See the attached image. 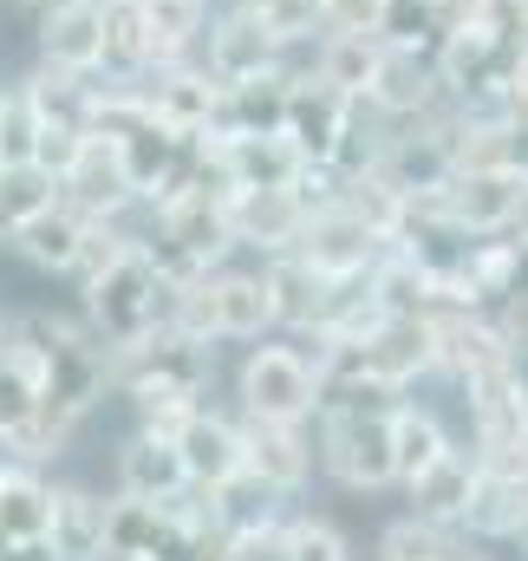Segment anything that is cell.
Returning <instances> with one entry per match:
<instances>
[{
  "label": "cell",
  "mask_w": 528,
  "mask_h": 561,
  "mask_svg": "<svg viewBox=\"0 0 528 561\" xmlns=\"http://www.w3.org/2000/svg\"><path fill=\"white\" fill-rule=\"evenodd\" d=\"M307 190L300 183H249L229 190V222H236V249L242 255H287L307 229Z\"/></svg>",
  "instance_id": "cell-11"
},
{
  "label": "cell",
  "mask_w": 528,
  "mask_h": 561,
  "mask_svg": "<svg viewBox=\"0 0 528 561\" xmlns=\"http://www.w3.org/2000/svg\"><path fill=\"white\" fill-rule=\"evenodd\" d=\"M294 249H300L313 268H326V275L346 280V275H366L392 242H386L359 209H346L340 196H326V203H313V209H307V229H300V242H294Z\"/></svg>",
  "instance_id": "cell-13"
},
{
  "label": "cell",
  "mask_w": 528,
  "mask_h": 561,
  "mask_svg": "<svg viewBox=\"0 0 528 561\" xmlns=\"http://www.w3.org/2000/svg\"><path fill=\"white\" fill-rule=\"evenodd\" d=\"M392 405L398 399H326L313 419V457L320 470L353 496H386L392 477Z\"/></svg>",
  "instance_id": "cell-2"
},
{
  "label": "cell",
  "mask_w": 528,
  "mask_h": 561,
  "mask_svg": "<svg viewBox=\"0 0 528 561\" xmlns=\"http://www.w3.org/2000/svg\"><path fill=\"white\" fill-rule=\"evenodd\" d=\"M176 450H183V477L190 490H222L229 477H242V412H222V405H196L190 419L176 424Z\"/></svg>",
  "instance_id": "cell-17"
},
{
  "label": "cell",
  "mask_w": 528,
  "mask_h": 561,
  "mask_svg": "<svg viewBox=\"0 0 528 561\" xmlns=\"http://www.w3.org/2000/svg\"><path fill=\"white\" fill-rule=\"evenodd\" d=\"M20 327L33 333L39 346V386H46V412L33 424V437L20 444L13 463H53L72 431L92 419L112 392V346L85 327V313H53V307H33L20 313Z\"/></svg>",
  "instance_id": "cell-1"
},
{
  "label": "cell",
  "mask_w": 528,
  "mask_h": 561,
  "mask_svg": "<svg viewBox=\"0 0 528 561\" xmlns=\"http://www.w3.org/2000/svg\"><path fill=\"white\" fill-rule=\"evenodd\" d=\"M105 496L79 490V483H53V529L46 542L59 549V561H105Z\"/></svg>",
  "instance_id": "cell-24"
},
{
  "label": "cell",
  "mask_w": 528,
  "mask_h": 561,
  "mask_svg": "<svg viewBox=\"0 0 528 561\" xmlns=\"http://www.w3.org/2000/svg\"><path fill=\"white\" fill-rule=\"evenodd\" d=\"M0 561H59V549H53L46 536H33V542H0Z\"/></svg>",
  "instance_id": "cell-38"
},
{
  "label": "cell",
  "mask_w": 528,
  "mask_h": 561,
  "mask_svg": "<svg viewBox=\"0 0 528 561\" xmlns=\"http://www.w3.org/2000/svg\"><path fill=\"white\" fill-rule=\"evenodd\" d=\"M457 561H490V556H470V549H463V556H457Z\"/></svg>",
  "instance_id": "cell-43"
},
{
  "label": "cell",
  "mask_w": 528,
  "mask_h": 561,
  "mask_svg": "<svg viewBox=\"0 0 528 561\" xmlns=\"http://www.w3.org/2000/svg\"><path fill=\"white\" fill-rule=\"evenodd\" d=\"M39 131H46V118L26 92V79H7L0 85V163H33Z\"/></svg>",
  "instance_id": "cell-32"
},
{
  "label": "cell",
  "mask_w": 528,
  "mask_h": 561,
  "mask_svg": "<svg viewBox=\"0 0 528 561\" xmlns=\"http://www.w3.org/2000/svg\"><path fill=\"white\" fill-rule=\"evenodd\" d=\"M242 470L262 477L274 496H300L320 470L313 457V424H267V419H242Z\"/></svg>",
  "instance_id": "cell-16"
},
{
  "label": "cell",
  "mask_w": 528,
  "mask_h": 561,
  "mask_svg": "<svg viewBox=\"0 0 528 561\" xmlns=\"http://www.w3.org/2000/svg\"><path fill=\"white\" fill-rule=\"evenodd\" d=\"M294 66H300V59L267 66V72H255V79L222 85V131H280V118H287V92H294ZM222 131H216V138H222Z\"/></svg>",
  "instance_id": "cell-25"
},
{
  "label": "cell",
  "mask_w": 528,
  "mask_h": 561,
  "mask_svg": "<svg viewBox=\"0 0 528 561\" xmlns=\"http://www.w3.org/2000/svg\"><path fill=\"white\" fill-rule=\"evenodd\" d=\"M320 359L307 353V340L267 333L242 353L236 366V412L242 419H267V424H313L320 419Z\"/></svg>",
  "instance_id": "cell-5"
},
{
  "label": "cell",
  "mask_w": 528,
  "mask_h": 561,
  "mask_svg": "<svg viewBox=\"0 0 528 561\" xmlns=\"http://www.w3.org/2000/svg\"><path fill=\"white\" fill-rule=\"evenodd\" d=\"M222 561H294L287 556V516H267V523H242V529H229Z\"/></svg>",
  "instance_id": "cell-35"
},
{
  "label": "cell",
  "mask_w": 528,
  "mask_h": 561,
  "mask_svg": "<svg viewBox=\"0 0 528 561\" xmlns=\"http://www.w3.org/2000/svg\"><path fill=\"white\" fill-rule=\"evenodd\" d=\"M216 7H249V0H216Z\"/></svg>",
  "instance_id": "cell-44"
},
{
  "label": "cell",
  "mask_w": 528,
  "mask_h": 561,
  "mask_svg": "<svg viewBox=\"0 0 528 561\" xmlns=\"http://www.w3.org/2000/svg\"><path fill=\"white\" fill-rule=\"evenodd\" d=\"M144 99L157 105V118L183 138H216L222 131V79L203 59H163L144 79Z\"/></svg>",
  "instance_id": "cell-10"
},
{
  "label": "cell",
  "mask_w": 528,
  "mask_h": 561,
  "mask_svg": "<svg viewBox=\"0 0 528 561\" xmlns=\"http://www.w3.org/2000/svg\"><path fill=\"white\" fill-rule=\"evenodd\" d=\"M7 7H20V13H39V7H53V0H7Z\"/></svg>",
  "instance_id": "cell-42"
},
{
  "label": "cell",
  "mask_w": 528,
  "mask_h": 561,
  "mask_svg": "<svg viewBox=\"0 0 528 561\" xmlns=\"http://www.w3.org/2000/svg\"><path fill=\"white\" fill-rule=\"evenodd\" d=\"M262 275H267V300H274V333H287V340H313V333L326 327L333 300H340V275L313 268L300 249L267 255ZM346 280H353V275H346Z\"/></svg>",
  "instance_id": "cell-14"
},
{
  "label": "cell",
  "mask_w": 528,
  "mask_h": 561,
  "mask_svg": "<svg viewBox=\"0 0 528 561\" xmlns=\"http://www.w3.org/2000/svg\"><path fill=\"white\" fill-rule=\"evenodd\" d=\"M59 203H72V209L92 216V222H105V216H137V209H144L137 190H131V176H125V157H118V144L105 138V131H85L79 157H72L66 176H59Z\"/></svg>",
  "instance_id": "cell-15"
},
{
  "label": "cell",
  "mask_w": 528,
  "mask_h": 561,
  "mask_svg": "<svg viewBox=\"0 0 528 561\" xmlns=\"http://www.w3.org/2000/svg\"><path fill=\"white\" fill-rule=\"evenodd\" d=\"M216 386V346L176 333V327H157L131 346H112V392L118 399H144V392H196L209 399Z\"/></svg>",
  "instance_id": "cell-6"
},
{
  "label": "cell",
  "mask_w": 528,
  "mask_h": 561,
  "mask_svg": "<svg viewBox=\"0 0 528 561\" xmlns=\"http://www.w3.org/2000/svg\"><path fill=\"white\" fill-rule=\"evenodd\" d=\"M53 203H59V176L53 170H39V163H0V242L20 222H33L39 209H53Z\"/></svg>",
  "instance_id": "cell-31"
},
{
  "label": "cell",
  "mask_w": 528,
  "mask_h": 561,
  "mask_svg": "<svg viewBox=\"0 0 528 561\" xmlns=\"http://www.w3.org/2000/svg\"><path fill=\"white\" fill-rule=\"evenodd\" d=\"M457 556H463L457 529H437L424 516H398L392 529L379 536V561H457Z\"/></svg>",
  "instance_id": "cell-33"
},
{
  "label": "cell",
  "mask_w": 528,
  "mask_h": 561,
  "mask_svg": "<svg viewBox=\"0 0 528 561\" xmlns=\"http://www.w3.org/2000/svg\"><path fill=\"white\" fill-rule=\"evenodd\" d=\"M150 66H157V53H150V20H144V0H105V66H99V79L137 85Z\"/></svg>",
  "instance_id": "cell-29"
},
{
  "label": "cell",
  "mask_w": 528,
  "mask_h": 561,
  "mask_svg": "<svg viewBox=\"0 0 528 561\" xmlns=\"http://www.w3.org/2000/svg\"><path fill=\"white\" fill-rule=\"evenodd\" d=\"M463 412H470V450L483 463L528 470V373L496 366L483 379H463Z\"/></svg>",
  "instance_id": "cell-7"
},
{
  "label": "cell",
  "mask_w": 528,
  "mask_h": 561,
  "mask_svg": "<svg viewBox=\"0 0 528 561\" xmlns=\"http://www.w3.org/2000/svg\"><path fill=\"white\" fill-rule=\"evenodd\" d=\"M372 118L386 125H417L431 112H444V79H437V53L431 39H392L379 46V66H372V85L359 99Z\"/></svg>",
  "instance_id": "cell-9"
},
{
  "label": "cell",
  "mask_w": 528,
  "mask_h": 561,
  "mask_svg": "<svg viewBox=\"0 0 528 561\" xmlns=\"http://www.w3.org/2000/svg\"><path fill=\"white\" fill-rule=\"evenodd\" d=\"M528 176L523 170H503V163H457L437 190V209L444 222L463 236V242H483V236H516V216H523Z\"/></svg>",
  "instance_id": "cell-8"
},
{
  "label": "cell",
  "mask_w": 528,
  "mask_h": 561,
  "mask_svg": "<svg viewBox=\"0 0 528 561\" xmlns=\"http://www.w3.org/2000/svg\"><path fill=\"white\" fill-rule=\"evenodd\" d=\"M509 549H516V556H528V510H523V523L509 529Z\"/></svg>",
  "instance_id": "cell-40"
},
{
  "label": "cell",
  "mask_w": 528,
  "mask_h": 561,
  "mask_svg": "<svg viewBox=\"0 0 528 561\" xmlns=\"http://www.w3.org/2000/svg\"><path fill=\"white\" fill-rule=\"evenodd\" d=\"M398 0H326V33H386Z\"/></svg>",
  "instance_id": "cell-36"
},
{
  "label": "cell",
  "mask_w": 528,
  "mask_h": 561,
  "mask_svg": "<svg viewBox=\"0 0 528 561\" xmlns=\"http://www.w3.org/2000/svg\"><path fill=\"white\" fill-rule=\"evenodd\" d=\"M144 249L157 255V268L170 280H196L222 262H236V222H229V190H176L157 209H144Z\"/></svg>",
  "instance_id": "cell-4"
},
{
  "label": "cell",
  "mask_w": 528,
  "mask_h": 561,
  "mask_svg": "<svg viewBox=\"0 0 528 561\" xmlns=\"http://www.w3.org/2000/svg\"><path fill=\"white\" fill-rule=\"evenodd\" d=\"M287 556L294 561H353V542H346V529H333L326 516L287 510Z\"/></svg>",
  "instance_id": "cell-34"
},
{
  "label": "cell",
  "mask_w": 528,
  "mask_h": 561,
  "mask_svg": "<svg viewBox=\"0 0 528 561\" xmlns=\"http://www.w3.org/2000/svg\"><path fill=\"white\" fill-rule=\"evenodd\" d=\"M379 46H386V33H320V46H313L300 66H307L313 79H326L333 92L366 99L372 66H379Z\"/></svg>",
  "instance_id": "cell-26"
},
{
  "label": "cell",
  "mask_w": 528,
  "mask_h": 561,
  "mask_svg": "<svg viewBox=\"0 0 528 561\" xmlns=\"http://www.w3.org/2000/svg\"><path fill=\"white\" fill-rule=\"evenodd\" d=\"M503 105H523L528 112V39L516 46V72H509V99H503Z\"/></svg>",
  "instance_id": "cell-39"
},
{
  "label": "cell",
  "mask_w": 528,
  "mask_h": 561,
  "mask_svg": "<svg viewBox=\"0 0 528 561\" xmlns=\"http://www.w3.org/2000/svg\"><path fill=\"white\" fill-rule=\"evenodd\" d=\"M222 157V176L229 190H249V183H300L307 157L287 144V131H222L216 138Z\"/></svg>",
  "instance_id": "cell-23"
},
{
  "label": "cell",
  "mask_w": 528,
  "mask_h": 561,
  "mask_svg": "<svg viewBox=\"0 0 528 561\" xmlns=\"http://www.w3.org/2000/svg\"><path fill=\"white\" fill-rule=\"evenodd\" d=\"M33 46H39V66H59V72H99L105 66V0H53L33 13Z\"/></svg>",
  "instance_id": "cell-18"
},
{
  "label": "cell",
  "mask_w": 528,
  "mask_h": 561,
  "mask_svg": "<svg viewBox=\"0 0 528 561\" xmlns=\"http://www.w3.org/2000/svg\"><path fill=\"white\" fill-rule=\"evenodd\" d=\"M112 490L131 496V503H170V496H183L190 477H183L176 437L170 431H150V424H131V437L112 457Z\"/></svg>",
  "instance_id": "cell-19"
},
{
  "label": "cell",
  "mask_w": 528,
  "mask_h": 561,
  "mask_svg": "<svg viewBox=\"0 0 528 561\" xmlns=\"http://www.w3.org/2000/svg\"><path fill=\"white\" fill-rule=\"evenodd\" d=\"M490 320H496V333H503V346H509V359L528 373V280L523 287H509L496 307H490Z\"/></svg>",
  "instance_id": "cell-37"
},
{
  "label": "cell",
  "mask_w": 528,
  "mask_h": 561,
  "mask_svg": "<svg viewBox=\"0 0 528 561\" xmlns=\"http://www.w3.org/2000/svg\"><path fill=\"white\" fill-rule=\"evenodd\" d=\"M85 229H92V216H79L72 203H53V209H39L33 222H20V229L7 236V249H13L26 268L66 280L72 262H79V249H85Z\"/></svg>",
  "instance_id": "cell-22"
},
{
  "label": "cell",
  "mask_w": 528,
  "mask_h": 561,
  "mask_svg": "<svg viewBox=\"0 0 528 561\" xmlns=\"http://www.w3.org/2000/svg\"><path fill=\"white\" fill-rule=\"evenodd\" d=\"M196 59H203L222 85L255 79L267 66H287V53L267 39L262 20H255L249 7H216V13H209V33H203V46H196Z\"/></svg>",
  "instance_id": "cell-20"
},
{
  "label": "cell",
  "mask_w": 528,
  "mask_h": 561,
  "mask_svg": "<svg viewBox=\"0 0 528 561\" xmlns=\"http://www.w3.org/2000/svg\"><path fill=\"white\" fill-rule=\"evenodd\" d=\"M477 477H483V463H477V450H463V444H450L417 483H404V496H411V516H424V523H437V529H457L463 536V516H470V496H477Z\"/></svg>",
  "instance_id": "cell-21"
},
{
  "label": "cell",
  "mask_w": 528,
  "mask_h": 561,
  "mask_svg": "<svg viewBox=\"0 0 528 561\" xmlns=\"http://www.w3.org/2000/svg\"><path fill=\"white\" fill-rule=\"evenodd\" d=\"M53 529V483L39 463H7L0 470V542H33Z\"/></svg>",
  "instance_id": "cell-27"
},
{
  "label": "cell",
  "mask_w": 528,
  "mask_h": 561,
  "mask_svg": "<svg viewBox=\"0 0 528 561\" xmlns=\"http://www.w3.org/2000/svg\"><path fill=\"white\" fill-rule=\"evenodd\" d=\"M46 412V386H39V346L20 327V313H0V450L7 463L20 457V444L33 437V424Z\"/></svg>",
  "instance_id": "cell-12"
},
{
  "label": "cell",
  "mask_w": 528,
  "mask_h": 561,
  "mask_svg": "<svg viewBox=\"0 0 528 561\" xmlns=\"http://www.w3.org/2000/svg\"><path fill=\"white\" fill-rule=\"evenodd\" d=\"M249 13L262 20V33L287 59H307L326 33V0H249Z\"/></svg>",
  "instance_id": "cell-30"
},
{
  "label": "cell",
  "mask_w": 528,
  "mask_h": 561,
  "mask_svg": "<svg viewBox=\"0 0 528 561\" xmlns=\"http://www.w3.org/2000/svg\"><path fill=\"white\" fill-rule=\"evenodd\" d=\"M170 300H176V280L157 268V255L144 249V236H137L105 275H92L79 287V313H85V327L105 346H131L144 333L170 327Z\"/></svg>",
  "instance_id": "cell-3"
},
{
  "label": "cell",
  "mask_w": 528,
  "mask_h": 561,
  "mask_svg": "<svg viewBox=\"0 0 528 561\" xmlns=\"http://www.w3.org/2000/svg\"><path fill=\"white\" fill-rule=\"evenodd\" d=\"M516 242L528 249V196H523V216H516Z\"/></svg>",
  "instance_id": "cell-41"
},
{
  "label": "cell",
  "mask_w": 528,
  "mask_h": 561,
  "mask_svg": "<svg viewBox=\"0 0 528 561\" xmlns=\"http://www.w3.org/2000/svg\"><path fill=\"white\" fill-rule=\"evenodd\" d=\"M457 437L444 431V419L431 412V405H411V399H398L392 405V477H398V490L404 483H417L444 450H450Z\"/></svg>",
  "instance_id": "cell-28"
}]
</instances>
